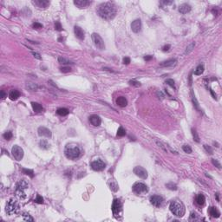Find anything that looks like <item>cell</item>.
<instances>
[{
  "mask_svg": "<svg viewBox=\"0 0 222 222\" xmlns=\"http://www.w3.org/2000/svg\"><path fill=\"white\" fill-rule=\"evenodd\" d=\"M169 49H170V45H169V44H168V45L163 46V48H162V50H163V51H168Z\"/></svg>",
  "mask_w": 222,
  "mask_h": 222,
  "instance_id": "53",
  "label": "cell"
},
{
  "mask_svg": "<svg viewBox=\"0 0 222 222\" xmlns=\"http://www.w3.org/2000/svg\"><path fill=\"white\" fill-rule=\"evenodd\" d=\"M132 189H133V192L136 194H143L147 193V191H149V188H147V185H145L144 183H141V182L135 183L132 187Z\"/></svg>",
  "mask_w": 222,
  "mask_h": 222,
  "instance_id": "6",
  "label": "cell"
},
{
  "mask_svg": "<svg viewBox=\"0 0 222 222\" xmlns=\"http://www.w3.org/2000/svg\"><path fill=\"white\" fill-rule=\"evenodd\" d=\"M97 13L101 18L105 20L113 19L116 15L115 5L111 2H104L97 7Z\"/></svg>",
  "mask_w": 222,
  "mask_h": 222,
  "instance_id": "1",
  "label": "cell"
},
{
  "mask_svg": "<svg viewBox=\"0 0 222 222\" xmlns=\"http://www.w3.org/2000/svg\"><path fill=\"white\" fill-rule=\"evenodd\" d=\"M152 58H153V56H144V60H146V61H149V60H151Z\"/></svg>",
  "mask_w": 222,
  "mask_h": 222,
  "instance_id": "55",
  "label": "cell"
},
{
  "mask_svg": "<svg viewBox=\"0 0 222 222\" xmlns=\"http://www.w3.org/2000/svg\"><path fill=\"white\" fill-rule=\"evenodd\" d=\"M131 29H132V31H134L135 33L140 32L141 29V19H135V21H133L132 24H131Z\"/></svg>",
  "mask_w": 222,
  "mask_h": 222,
  "instance_id": "15",
  "label": "cell"
},
{
  "mask_svg": "<svg viewBox=\"0 0 222 222\" xmlns=\"http://www.w3.org/2000/svg\"><path fill=\"white\" fill-rule=\"evenodd\" d=\"M212 162H213V164L214 165L215 167H217L218 168H221V165H220V163H219V162L217 160H215V159H212Z\"/></svg>",
  "mask_w": 222,
  "mask_h": 222,
  "instance_id": "49",
  "label": "cell"
},
{
  "mask_svg": "<svg viewBox=\"0 0 222 222\" xmlns=\"http://www.w3.org/2000/svg\"><path fill=\"white\" fill-rule=\"evenodd\" d=\"M163 201H164L163 198L160 195H153L150 198V202L155 206H160L163 204Z\"/></svg>",
  "mask_w": 222,
  "mask_h": 222,
  "instance_id": "11",
  "label": "cell"
},
{
  "mask_svg": "<svg viewBox=\"0 0 222 222\" xmlns=\"http://www.w3.org/2000/svg\"><path fill=\"white\" fill-rule=\"evenodd\" d=\"M90 122H91L92 125H94V126H96V127L100 126V125H101V118L99 117L98 115H90Z\"/></svg>",
  "mask_w": 222,
  "mask_h": 222,
  "instance_id": "19",
  "label": "cell"
},
{
  "mask_svg": "<svg viewBox=\"0 0 222 222\" xmlns=\"http://www.w3.org/2000/svg\"><path fill=\"white\" fill-rule=\"evenodd\" d=\"M125 135H126L125 129H124V128H122V127H120V128H118V131H117V136L122 137V136H124Z\"/></svg>",
  "mask_w": 222,
  "mask_h": 222,
  "instance_id": "36",
  "label": "cell"
},
{
  "mask_svg": "<svg viewBox=\"0 0 222 222\" xmlns=\"http://www.w3.org/2000/svg\"><path fill=\"white\" fill-rule=\"evenodd\" d=\"M0 95H1V98L2 99H5L6 96H7V95L5 94V90H1V92H0Z\"/></svg>",
  "mask_w": 222,
  "mask_h": 222,
  "instance_id": "52",
  "label": "cell"
},
{
  "mask_svg": "<svg viewBox=\"0 0 222 222\" xmlns=\"http://www.w3.org/2000/svg\"><path fill=\"white\" fill-rule=\"evenodd\" d=\"M60 70L62 71L63 73H68L71 71V68L70 67H62L60 68Z\"/></svg>",
  "mask_w": 222,
  "mask_h": 222,
  "instance_id": "43",
  "label": "cell"
},
{
  "mask_svg": "<svg viewBox=\"0 0 222 222\" xmlns=\"http://www.w3.org/2000/svg\"><path fill=\"white\" fill-rule=\"evenodd\" d=\"M177 64V60L176 59H169V60L164 61L160 64V67H165V68H172L174 67Z\"/></svg>",
  "mask_w": 222,
  "mask_h": 222,
  "instance_id": "16",
  "label": "cell"
},
{
  "mask_svg": "<svg viewBox=\"0 0 222 222\" xmlns=\"http://www.w3.org/2000/svg\"><path fill=\"white\" fill-rule=\"evenodd\" d=\"M56 113L61 116H65L69 114V110H68L67 109H65V108H60V109H57Z\"/></svg>",
  "mask_w": 222,
  "mask_h": 222,
  "instance_id": "30",
  "label": "cell"
},
{
  "mask_svg": "<svg viewBox=\"0 0 222 222\" xmlns=\"http://www.w3.org/2000/svg\"><path fill=\"white\" fill-rule=\"evenodd\" d=\"M129 83L131 84V85L135 86V87H140V86H141L140 82H137V81H135V80H131V81H129Z\"/></svg>",
  "mask_w": 222,
  "mask_h": 222,
  "instance_id": "47",
  "label": "cell"
},
{
  "mask_svg": "<svg viewBox=\"0 0 222 222\" xmlns=\"http://www.w3.org/2000/svg\"><path fill=\"white\" fill-rule=\"evenodd\" d=\"M31 106H32L33 110L35 112H37V113H40V112H42L43 109L41 104H39V103H37V102H34V101L31 102Z\"/></svg>",
  "mask_w": 222,
  "mask_h": 222,
  "instance_id": "24",
  "label": "cell"
},
{
  "mask_svg": "<svg viewBox=\"0 0 222 222\" xmlns=\"http://www.w3.org/2000/svg\"><path fill=\"white\" fill-rule=\"evenodd\" d=\"M39 147H41L42 149H45V150L49 149V147H50V143L45 140H41L39 141Z\"/></svg>",
  "mask_w": 222,
  "mask_h": 222,
  "instance_id": "27",
  "label": "cell"
},
{
  "mask_svg": "<svg viewBox=\"0 0 222 222\" xmlns=\"http://www.w3.org/2000/svg\"><path fill=\"white\" fill-rule=\"evenodd\" d=\"M74 4L75 5H77V7L79 8H87L88 5L91 4L90 1H88V0H75L74 1Z\"/></svg>",
  "mask_w": 222,
  "mask_h": 222,
  "instance_id": "17",
  "label": "cell"
},
{
  "mask_svg": "<svg viewBox=\"0 0 222 222\" xmlns=\"http://www.w3.org/2000/svg\"><path fill=\"white\" fill-rule=\"evenodd\" d=\"M19 96H20V93H19V91H18V90H11V91L10 92V94H9V97H10V100H12V101L17 100V99H18Z\"/></svg>",
  "mask_w": 222,
  "mask_h": 222,
  "instance_id": "23",
  "label": "cell"
},
{
  "mask_svg": "<svg viewBox=\"0 0 222 222\" xmlns=\"http://www.w3.org/2000/svg\"><path fill=\"white\" fill-rule=\"evenodd\" d=\"M196 201H197V203L200 206H203L205 204V201H206V198H205V196L202 194H200L197 196V198H196Z\"/></svg>",
  "mask_w": 222,
  "mask_h": 222,
  "instance_id": "26",
  "label": "cell"
},
{
  "mask_svg": "<svg viewBox=\"0 0 222 222\" xmlns=\"http://www.w3.org/2000/svg\"><path fill=\"white\" fill-rule=\"evenodd\" d=\"M91 37H92V40L94 42L95 45L96 46L99 50H104L105 49V43H104V41L101 38V37L99 34L97 33H93L91 35Z\"/></svg>",
  "mask_w": 222,
  "mask_h": 222,
  "instance_id": "7",
  "label": "cell"
},
{
  "mask_svg": "<svg viewBox=\"0 0 222 222\" xmlns=\"http://www.w3.org/2000/svg\"><path fill=\"white\" fill-rule=\"evenodd\" d=\"M208 213H209V214L213 218H219V216H220V213H219V211L216 208H214V206H211V208H209Z\"/></svg>",
  "mask_w": 222,
  "mask_h": 222,
  "instance_id": "21",
  "label": "cell"
},
{
  "mask_svg": "<svg viewBox=\"0 0 222 222\" xmlns=\"http://www.w3.org/2000/svg\"><path fill=\"white\" fill-rule=\"evenodd\" d=\"M105 163L101 159H97L91 162V167L95 171H101L105 168Z\"/></svg>",
  "mask_w": 222,
  "mask_h": 222,
  "instance_id": "10",
  "label": "cell"
},
{
  "mask_svg": "<svg viewBox=\"0 0 222 222\" xmlns=\"http://www.w3.org/2000/svg\"><path fill=\"white\" fill-rule=\"evenodd\" d=\"M116 104L122 108L126 107L127 104H128V100L124 96H120L116 99Z\"/></svg>",
  "mask_w": 222,
  "mask_h": 222,
  "instance_id": "22",
  "label": "cell"
},
{
  "mask_svg": "<svg viewBox=\"0 0 222 222\" xmlns=\"http://www.w3.org/2000/svg\"><path fill=\"white\" fill-rule=\"evenodd\" d=\"M19 210V206L18 203L15 199H10L7 201L5 206V212L8 215L16 214Z\"/></svg>",
  "mask_w": 222,
  "mask_h": 222,
  "instance_id": "5",
  "label": "cell"
},
{
  "mask_svg": "<svg viewBox=\"0 0 222 222\" xmlns=\"http://www.w3.org/2000/svg\"><path fill=\"white\" fill-rule=\"evenodd\" d=\"M192 135H193L194 140L196 142H200V137H199V135L197 134V132H196V130L194 129V128H192Z\"/></svg>",
  "mask_w": 222,
  "mask_h": 222,
  "instance_id": "35",
  "label": "cell"
},
{
  "mask_svg": "<svg viewBox=\"0 0 222 222\" xmlns=\"http://www.w3.org/2000/svg\"><path fill=\"white\" fill-rule=\"evenodd\" d=\"M204 72V66L202 64H200L199 66L196 68V69L194 70V75L196 76H200Z\"/></svg>",
  "mask_w": 222,
  "mask_h": 222,
  "instance_id": "31",
  "label": "cell"
},
{
  "mask_svg": "<svg viewBox=\"0 0 222 222\" xmlns=\"http://www.w3.org/2000/svg\"><path fill=\"white\" fill-rule=\"evenodd\" d=\"M204 149H206V151L208 152V154H210V155H212V154H213V149H212V147H211L210 146L204 145Z\"/></svg>",
  "mask_w": 222,
  "mask_h": 222,
  "instance_id": "48",
  "label": "cell"
},
{
  "mask_svg": "<svg viewBox=\"0 0 222 222\" xmlns=\"http://www.w3.org/2000/svg\"><path fill=\"white\" fill-rule=\"evenodd\" d=\"M121 210H122V203L119 200L115 199V200H114L113 205H112V211H113V213L115 215H117Z\"/></svg>",
  "mask_w": 222,
  "mask_h": 222,
  "instance_id": "13",
  "label": "cell"
},
{
  "mask_svg": "<svg viewBox=\"0 0 222 222\" xmlns=\"http://www.w3.org/2000/svg\"><path fill=\"white\" fill-rule=\"evenodd\" d=\"M58 62L60 63H62V64H73L72 62H70V61L68 60V59H66V58L63 57V56H59Z\"/></svg>",
  "mask_w": 222,
  "mask_h": 222,
  "instance_id": "32",
  "label": "cell"
},
{
  "mask_svg": "<svg viewBox=\"0 0 222 222\" xmlns=\"http://www.w3.org/2000/svg\"><path fill=\"white\" fill-rule=\"evenodd\" d=\"M26 88H28L29 90H31V91H36V90H37V88H38V86L36 83H34V82H28V83L26 84Z\"/></svg>",
  "mask_w": 222,
  "mask_h": 222,
  "instance_id": "28",
  "label": "cell"
},
{
  "mask_svg": "<svg viewBox=\"0 0 222 222\" xmlns=\"http://www.w3.org/2000/svg\"><path fill=\"white\" fill-rule=\"evenodd\" d=\"M11 153L14 159L16 160H21L24 157V150L21 147L18 145H15L11 149Z\"/></svg>",
  "mask_w": 222,
  "mask_h": 222,
  "instance_id": "8",
  "label": "cell"
},
{
  "mask_svg": "<svg viewBox=\"0 0 222 222\" xmlns=\"http://www.w3.org/2000/svg\"><path fill=\"white\" fill-rule=\"evenodd\" d=\"M198 215L195 213H191L190 214V220H198Z\"/></svg>",
  "mask_w": 222,
  "mask_h": 222,
  "instance_id": "45",
  "label": "cell"
},
{
  "mask_svg": "<svg viewBox=\"0 0 222 222\" xmlns=\"http://www.w3.org/2000/svg\"><path fill=\"white\" fill-rule=\"evenodd\" d=\"M32 27L34 29H42L43 28V25H42L41 24H39V23H34V24H32Z\"/></svg>",
  "mask_w": 222,
  "mask_h": 222,
  "instance_id": "46",
  "label": "cell"
},
{
  "mask_svg": "<svg viewBox=\"0 0 222 222\" xmlns=\"http://www.w3.org/2000/svg\"><path fill=\"white\" fill-rule=\"evenodd\" d=\"M32 4L39 9H46L50 5V1H48V0H33Z\"/></svg>",
  "mask_w": 222,
  "mask_h": 222,
  "instance_id": "12",
  "label": "cell"
},
{
  "mask_svg": "<svg viewBox=\"0 0 222 222\" xmlns=\"http://www.w3.org/2000/svg\"><path fill=\"white\" fill-rule=\"evenodd\" d=\"M166 83L168 84L169 86H171L172 88H175V86H174V81L173 79H167L166 80Z\"/></svg>",
  "mask_w": 222,
  "mask_h": 222,
  "instance_id": "42",
  "label": "cell"
},
{
  "mask_svg": "<svg viewBox=\"0 0 222 222\" xmlns=\"http://www.w3.org/2000/svg\"><path fill=\"white\" fill-rule=\"evenodd\" d=\"M55 29H56V31H63V28H62V25H61V24H60V22H56V24H55Z\"/></svg>",
  "mask_w": 222,
  "mask_h": 222,
  "instance_id": "44",
  "label": "cell"
},
{
  "mask_svg": "<svg viewBox=\"0 0 222 222\" xmlns=\"http://www.w3.org/2000/svg\"><path fill=\"white\" fill-rule=\"evenodd\" d=\"M194 46H195V43H194V42H193V43H190L189 45L187 46V48H186V50L184 51V55H188L190 52L193 51V50L194 49Z\"/></svg>",
  "mask_w": 222,
  "mask_h": 222,
  "instance_id": "29",
  "label": "cell"
},
{
  "mask_svg": "<svg viewBox=\"0 0 222 222\" xmlns=\"http://www.w3.org/2000/svg\"><path fill=\"white\" fill-rule=\"evenodd\" d=\"M166 187H168V189L171 190H177V186L174 183H168L166 184Z\"/></svg>",
  "mask_w": 222,
  "mask_h": 222,
  "instance_id": "40",
  "label": "cell"
},
{
  "mask_svg": "<svg viewBox=\"0 0 222 222\" xmlns=\"http://www.w3.org/2000/svg\"><path fill=\"white\" fill-rule=\"evenodd\" d=\"M23 173L27 175H29L31 178H33L34 177V172L33 170H31V169H26V168H23Z\"/></svg>",
  "mask_w": 222,
  "mask_h": 222,
  "instance_id": "33",
  "label": "cell"
},
{
  "mask_svg": "<svg viewBox=\"0 0 222 222\" xmlns=\"http://www.w3.org/2000/svg\"><path fill=\"white\" fill-rule=\"evenodd\" d=\"M3 136H4V138H5V140L10 141V139L12 138V133H11V131H6L5 134L3 135Z\"/></svg>",
  "mask_w": 222,
  "mask_h": 222,
  "instance_id": "34",
  "label": "cell"
},
{
  "mask_svg": "<svg viewBox=\"0 0 222 222\" xmlns=\"http://www.w3.org/2000/svg\"><path fill=\"white\" fill-rule=\"evenodd\" d=\"M210 92H211V94H212V96H213V98H214V99H217V96H216V94H215V93L213 92V90H210Z\"/></svg>",
  "mask_w": 222,
  "mask_h": 222,
  "instance_id": "57",
  "label": "cell"
},
{
  "mask_svg": "<svg viewBox=\"0 0 222 222\" xmlns=\"http://www.w3.org/2000/svg\"><path fill=\"white\" fill-rule=\"evenodd\" d=\"M169 208L173 214L177 217H182L185 214V206L180 200H174L171 202Z\"/></svg>",
  "mask_w": 222,
  "mask_h": 222,
  "instance_id": "3",
  "label": "cell"
},
{
  "mask_svg": "<svg viewBox=\"0 0 222 222\" xmlns=\"http://www.w3.org/2000/svg\"><path fill=\"white\" fill-rule=\"evenodd\" d=\"M156 143H157V145L159 146V147L162 150H163V151H165L166 153H168V149H167V146L166 145H164L163 143L161 142V141H157V140H156Z\"/></svg>",
  "mask_w": 222,
  "mask_h": 222,
  "instance_id": "38",
  "label": "cell"
},
{
  "mask_svg": "<svg viewBox=\"0 0 222 222\" xmlns=\"http://www.w3.org/2000/svg\"><path fill=\"white\" fill-rule=\"evenodd\" d=\"M191 98H192V101H193V104H194V108H195V109H197V110L200 111V106H199V102H198L197 99H196L195 96H194V91L192 90H191Z\"/></svg>",
  "mask_w": 222,
  "mask_h": 222,
  "instance_id": "25",
  "label": "cell"
},
{
  "mask_svg": "<svg viewBox=\"0 0 222 222\" xmlns=\"http://www.w3.org/2000/svg\"><path fill=\"white\" fill-rule=\"evenodd\" d=\"M29 187V184L24 180H21L18 181L16 185V190H15V194L16 196L20 200H24L27 197L26 193H25V189Z\"/></svg>",
  "mask_w": 222,
  "mask_h": 222,
  "instance_id": "4",
  "label": "cell"
},
{
  "mask_svg": "<svg viewBox=\"0 0 222 222\" xmlns=\"http://www.w3.org/2000/svg\"><path fill=\"white\" fill-rule=\"evenodd\" d=\"M23 218H24L25 221H31V222L34 221V219L29 214H28V213H24V214H23Z\"/></svg>",
  "mask_w": 222,
  "mask_h": 222,
  "instance_id": "37",
  "label": "cell"
},
{
  "mask_svg": "<svg viewBox=\"0 0 222 222\" xmlns=\"http://www.w3.org/2000/svg\"><path fill=\"white\" fill-rule=\"evenodd\" d=\"M38 135L40 136H44V137H47V138H50L51 137V132L49 128H45V127H39L38 128Z\"/></svg>",
  "mask_w": 222,
  "mask_h": 222,
  "instance_id": "14",
  "label": "cell"
},
{
  "mask_svg": "<svg viewBox=\"0 0 222 222\" xmlns=\"http://www.w3.org/2000/svg\"><path fill=\"white\" fill-rule=\"evenodd\" d=\"M182 149L185 153H187V154H191L192 153V149L190 147V146L188 145H184L182 147Z\"/></svg>",
  "mask_w": 222,
  "mask_h": 222,
  "instance_id": "39",
  "label": "cell"
},
{
  "mask_svg": "<svg viewBox=\"0 0 222 222\" xmlns=\"http://www.w3.org/2000/svg\"><path fill=\"white\" fill-rule=\"evenodd\" d=\"M162 4L166 5H172L173 4V1H162Z\"/></svg>",
  "mask_w": 222,
  "mask_h": 222,
  "instance_id": "54",
  "label": "cell"
},
{
  "mask_svg": "<svg viewBox=\"0 0 222 222\" xmlns=\"http://www.w3.org/2000/svg\"><path fill=\"white\" fill-rule=\"evenodd\" d=\"M74 32H75L76 37H77L78 39H80V40L84 39V31H82V29L81 28V27L76 25V26L74 27Z\"/></svg>",
  "mask_w": 222,
  "mask_h": 222,
  "instance_id": "18",
  "label": "cell"
},
{
  "mask_svg": "<svg viewBox=\"0 0 222 222\" xmlns=\"http://www.w3.org/2000/svg\"><path fill=\"white\" fill-rule=\"evenodd\" d=\"M81 149L77 145L71 143V144H68L64 149V154L66 155L68 159L70 160H76L80 157L81 155Z\"/></svg>",
  "mask_w": 222,
  "mask_h": 222,
  "instance_id": "2",
  "label": "cell"
},
{
  "mask_svg": "<svg viewBox=\"0 0 222 222\" xmlns=\"http://www.w3.org/2000/svg\"><path fill=\"white\" fill-rule=\"evenodd\" d=\"M191 10V6L187 4H182L181 5H180L179 7V11L181 14H187Z\"/></svg>",
  "mask_w": 222,
  "mask_h": 222,
  "instance_id": "20",
  "label": "cell"
},
{
  "mask_svg": "<svg viewBox=\"0 0 222 222\" xmlns=\"http://www.w3.org/2000/svg\"><path fill=\"white\" fill-rule=\"evenodd\" d=\"M35 202L38 203V204H43V197H42V196H40L39 194H37V198H36V200H35Z\"/></svg>",
  "mask_w": 222,
  "mask_h": 222,
  "instance_id": "41",
  "label": "cell"
},
{
  "mask_svg": "<svg viewBox=\"0 0 222 222\" xmlns=\"http://www.w3.org/2000/svg\"><path fill=\"white\" fill-rule=\"evenodd\" d=\"M134 173L140 178L145 180L147 178V170L141 166H137L134 168Z\"/></svg>",
  "mask_w": 222,
  "mask_h": 222,
  "instance_id": "9",
  "label": "cell"
},
{
  "mask_svg": "<svg viewBox=\"0 0 222 222\" xmlns=\"http://www.w3.org/2000/svg\"><path fill=\"white\" fill-rule=\"evenodd\" d=\"M130 63V58L129 57H124L123 58V63L124 64H129Z\"/></svg>",
  "mask_w": 222,
  "mask_h": 222,
  "instance_id": "51",
  "label": "cell"
},
{
  "mask_svg": "<svg viewBox=\"0 0 222 222\" xmlns=\"http://www.w3.org/2000/svg\"><path fill=\"white\" fill-rule=\"evenodd\" d=\"M157 96H159V98H160V99H163V97H164L163 94H162V93L160 92V91H158L157 92Z\"/></svg>",
  "mask_w": 222,
  "mask_h": 222,
  "instance_id": "56",
  "label": "cell"
},
{
  "mask_svg": "<svg viewBox=\"0 0 222 222\" xmlns=\"http://www.w3.org/2000/svg\"><path fill=\"white\" fill-rule=\"evenodd\" d=\"M32 55H33L34 57H36L37 59H39V60H41V59H42L41 56H40L38 53H37V52H32Z\"/></svg>",
  "mask_w": 222,
  "mask_h": 222,
  "instance_id": "50",
  "label": "cell"
}]
</instances>
